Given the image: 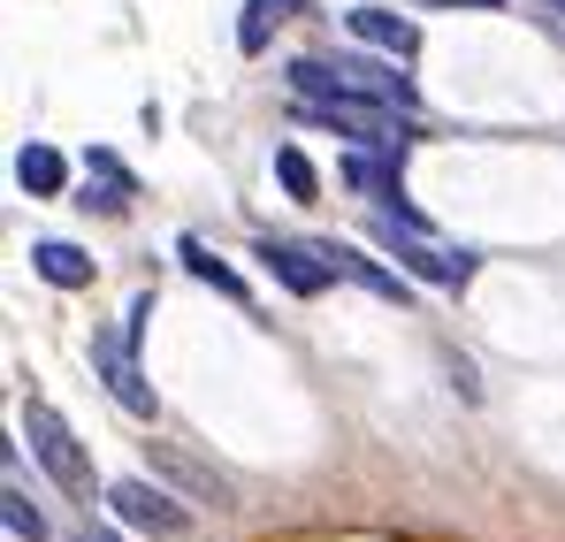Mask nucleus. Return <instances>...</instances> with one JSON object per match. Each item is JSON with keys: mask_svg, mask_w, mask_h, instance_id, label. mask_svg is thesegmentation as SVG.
<instances>
[{"mask_svg": "<svg viewBox=\"0 0 565 542\" xmlns=\"http://www.w3.org/2000/svg\"><path fill=\"white\" fill-rule=\"evenodd\" d=\"M397 161H405V153H352V161H344V183H352L360 199L390 206V199H405V183H397Z\"/></svg>", "mask_w": 565, "mask_h": 542, "instance_id": "1a4fd4ad", "label": "nucleus"}, {"mask_svg": "<svg viewBox=\"0 0 565 542\" xmlns=\"http://www.w3.org/2000/svg\"><path fill=\"white\" fill-rule=\"evenodd\" d=\"M337 70H344V92H352V99H382V107H397V115L420 107V92H413V77H405V62H360V54H344Z\"/></svg>", "mask_w": 565, "mask_h": 542, "instance_id": "423d86ee", "label": "nucleus"}, {"mask_svg": "<svg viewBox=\"0 0 565 542\" xmlns=\"http://www.w3.org/2000/svg\"><path fill=\"white\" fill-rule=\"evenodd\" d=\"M276 183H282V199H298V206L321 199V177H313V161L298 146H276Z\"/></svg>", "mask_w": 565, "mask_h": 542, "instance_id": "2eb2a0df", "label": "nucleus"}, {"mask_svg": "<svg viewBox=\"0 0 565 542\" xmlns=\"http://www.w3.org/2000/svg\"><path fill=\"white\" fill-rule=\"evenodd\" d=\"M344 23H352V39L382 46L390 62H413V54H420V23H413L405 8H344Z\"/></svg>", "mask_w": 565, "mask_h": 542, "instance_id": "0eeeda50", "label": "nucleus"}, {"mask_svg": "<svg viewBox=\"0 0 565 542\" xmlns=\"http://www.w3.org/2000/svg\"><path fill=\"white\" fill-rule=\"evenodd\" d=\"M543 8H558V15H565V0H543Z\"/></svg>", "mask_w": 565, "mask_h": 542, "instance_id": "a211bd4d", "label": "nucleus"}, {"mask_svg": "<svg viewBox=\"0 0 565 542\" xmlns=\"http://www.w3.org/2000/svg\"><path fill=\"white\" fill-rule=\"evenodd\" d=\"M0 520H8V535H15V542H46V520H39V504H31L15 481L0 489Z\"/></svg>", "mask_w": 565, "mask_h": 542, "instance_id": "dca6fc26", "label": "nucleus"}, {"mask_svg": "<svg viewBox=\"0 0 565 542\" xmlns=\"http://www.w3.org/2000/svg\"><path fill=\"white\" fill-rule=\"evenodd\" d=\"M23 436H31V458H39L62 489H77V497L93 489V458H85V444L70 436V421H62L54 405H39V397H31V405H23Z\"/></svg>", "mask_w": 565, "mask_h": 542, "instance_id": "f03ea898", "label": "nucleus"}, {"mask_svg": "<svg viewBox=\"0 0 565 542\" xmlns=\"http://www.w3.org/2000/svg\"><path fill=\"white\" fill-rule=\"evenodd\" d=\"M15 183H23L31 199H62V183H70V161H62L54 146H23V153H15Z\"/></svg>", "mask_w": 565, "mask_h": 542, "instance_id": "f8f14e48", "label": "nucleus"}, {"mask_svg": "<svg viewBox=\"0 0 565 542\" xmlns=\"http://www.w3.org/2000/svg\"><path fill=\"white\" fill-rule=\"evenodd\" d=\"M375 245L397 261V268H413L420 283H444V290H467L473 268H481V253H444V245H428V230H405L397 214H375Z\"/></svg>", "mask_w": 565, "mask_h": 542, "instance_id": "f257e3e1", "label": "nucleus"}, {"mask_svg": "<svg viewBox=\"0 0 565 542\" xmlns=\"http://www.w3.org/2000/svg\"><path fill=\"white\" fill-rule=\"evenodd\" d=\"M77 542H115V528H93V520H85V528H77Z\"/></svg>", "mask_w": 565, "mask_h": 542, "instance_id": "f3484780", "label": "nucleus"}, {"mask_svg": "<svg viewBox=\"0 0 565 542\" xmlns=\"http://www.w3.org/2000/svg\"><path fill=\"white\" fill-rule=\"evenodd\" d=\"M107 504H115V520H122V528H138V535H161V542L191 535V512L161 489V481H146V474L115 481V489H107Z\"/></svg>", "mask_w": 565, "mask_h": 542, "instance_id": "20e7f679", "label": "nucleus"}, {"mask_svg": "<svg viewBox=\"0 0 565 542\" xmlns=\"http://www.w3.org/2000/svg\"><path fill=\"white\" fill-rule=\"evenodd\" d=\"M31 268L46 275L54 290H85V283H93V261H85L77 245H62V237H39V245H31Z\"/></svg>", "mask_w": 565, "mask_h": 542, "instance_id": "9d476101", "label": "nucleus"}, {"mask_svg": "<svg viewBox=\"0 0 565 542\" xmlns=\"http://www.w3.org/2000/svg\"><path fill=\"white\" fill-rule=\"evenodd\" d=\"M321 261H329L337 275H352V283H367L375 298H397V306H405V283H397L390 268H375V261H367L360 245H337V237H329V245H321Z\"/></svg>", "mask_w": 565, "mask_h": 542, "instance_id": "9b49d317", "label": "nucleus"}, {"mask_svg": "<svg viewBox=\"0 0 565 542\" xmlns=\"http://www.w3.org/2000/svg\"><path fill=\"white\" fill-rule=\"evenodd\" d=\"M146 466H153V481H177L184 497H199V504H214V512H230V504H237L222 474H206V466H191V458H184V451H169V444H153V458H146Z\"/></svg>", "mask_w": 565, "mask_h": 542, "instance_id": "6e6552de", "label": "nucleus"}, {"mask_svg": "<svg viewBox=\"0 0 565 542\" xmlns=\"http://www.w3.org/2000/svg\"><path fill=\"white\" fill-rule=\"evenodd\" d=\"M93 374L107 382V397H115L122 413H138V421L161 413V397H153V382H146V366H138V344H130V337L99 329V337H93Z\"/></svg>", "mask_w": 565, "mask_h": 542, "instance_id": "7ed1b4c3", "label": "nucleus"}, {"mask_svg": "<svg viewBox=\"0 0 565 542\" xmlns=\"http://www.w3.org/2000/svg\"><path fill=\"white\" fill-rule=\"evenodd\" d=\"M177 253H184V268L199 275V283H214V290H222V298H237V306H245V275L230 268V261H214V253H206V245H199V237H184V245H177Z\"/></svg>", "mask_w": 565, "mask_h": 542, "instance_id": "4468645a", "label": "nucleus"}, {"mask_svg": "<svg viewBox=\"0 0 565 542\" xmlns=\"http://www.w3.org/2000/svg\"><path fill=\"white\" fill-rule=\"evenodd\" d=\"M306 0H245V15H237V46L245 54H268V31H276L282 15H298Z\"/></svg>", "mask_w": 565, "mask_h": 542, "instance_id": "ddd939ff", "label": "nucleus"}, {"mask_svg": "<svg viewBox=\"0 0 565 542\" xmlns=\"http://www.w3.org/2000/svg\"><path fill=\"white\" fill-rule=\"evenodd\" d=\"M253 261L276 275L282 290H298V298H321V290L337 283V268L321 261V245H298V237H260V245H253Z\"/></svg>", "mask_w": 565, "mask_h": 542, "instance_id": "39448f33", "label": "nucleus"}]
</instances>
